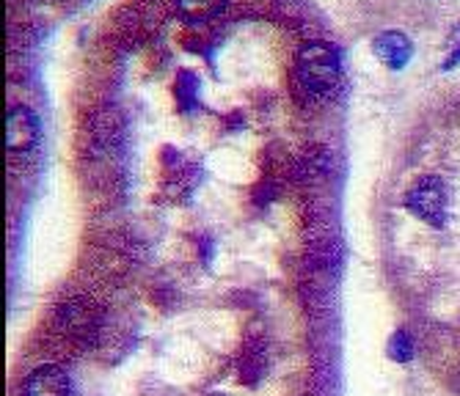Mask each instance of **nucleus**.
<instances>
[{
  "label": "nucleus",
  "mask_w": 460,
  "mask_h": 396,
  "mask_svg": "<svg viewBox=\"0 0 460 396\" xmlns=\"http://www.w3.org/2000/svg\"><path fill=\"white\" fill-rule=\"evenodd\" d=\"M340 53L328 41H306L296 56V85L312 100L333 94L340 83Z\"/></svg>",
  "instance_id": "obj_1"
},
{
  "label": "nucleus",
  "mask_w": 460,
  "mask_h": 396,
  "mask_svg": "<svg viewBox=\"0 0 460 396\" xmlns=\"http://www.w3.org/2000/svg\"><path fill=\"white\" fill-rule=\"evenodd\" d=\"M405 207L416 217L428 220L430 226L441 229L447 220V188L438 176H422L408 193H405Z\"/></svg>",
  "instance_id": "obj_2"
},
{
  "label": "nucleus",
  "mask_w": 460,
  "mask_h": 396,
  "mask_svg": "<svg viewBox=\"0 0 460 396\" xmlns=\"http://www.w3.org/2000/svg\"><path fill=\"white\" fill-rule=\"evenodd\" d=\"M39 144V119L31 108L14 105L6 121V149L12 154H25Z\"/></svg>",
  "instance_id": "obj_3"
},
{
  "label": "nucleus",
  "mask_w": 460,
  "mask_h": 396,
  "mask_svg": "<svg viewBox=\"0 0 460 396\" xmlns=\"http://www.w3.org/2000/svg\"><path fill=\"white\" fill-rule=\"evenodd\" d=\"M22 396H72L69 374L56 364L39 366L28 374Z\"/></svg>",
  "instance_id": "obj_4"
},
{
  "label": "nucleus",
  "mask_w": 460,
  "mask_h": 396,
  "mask_svg": "<svg viewBox=\"0 0 460 396\" xmlns=\"http://www.w3.org/2000/svg\"><path fill=\"white\" fill-rule=\"evenodd\" d=\"M372 53L378 56L389 69H402L413 58V41L402 31H384L372 39Z\"/></svg>",
  "instance_id": "obj_5"
},
{
  "label": "nucleus",
  "mask_w": 460,
  "mask_h": 396,
  "mask_svg": "<svg viewBox=\"0 0 460 396\" xmlns=\"http://www.w3.org/2000/svg\"><path fill=\"white\" fill-rule=\"evenodd\" d=\"M58 325H61V330H66L72 336H89L97 328V312L89 303L72 300V303L61 305Z\"/></svg>",
  "instance_id": "obj_6"
},
{
  "label": "nucleus",
  "mask_w": 460,
  "mask_h": 396,
  "mask_svg": "<svg viewBox=\"0 0 460 396\" xmlns=\"http://www.w3.org/2000/svg\"><path fill=\"white\" fill-rule=\"evenodd\" d=\"M177 4V12L190 20V22H201V20H210L216 17L224 6L226 0H174Z\"/></svg>",
  "instance_id": "obj_7"
},
{
  "label": "nucleus",
  "mask_w": 460,
  "mask_h": 396,
  "mask_svg": "<svg viewBox=\"0 0 460 396\" xmlns=\"http://www.w3.org/2000/svg\"><path fill=\"white\" fill-rule=\"evenodd\" d=\"M389 352H392V358H394V361H411V356H413V344H411V336L400 330V333L392 339V344H389Z\"/></svg>",
  "instance_id": "obj_8"
},
{
  "label": "nucleus",
  "mask_w": 460,
  "mask_h": 396,
  "mask_svg": "<svg viewBox=\"0 0 460 396\" xmlns=\"http://www.w3.org/2000/svg\"><path fill=\"white\" fill-rule=\"evenodd\" d=\"M457 64H460V28L452 33V53H449V58H444L441 69H455Z\"/></svg>",
  "instance_id": "obj_9"
}]
</instances>
